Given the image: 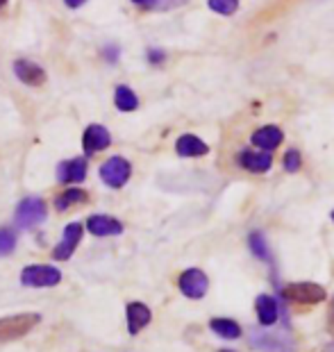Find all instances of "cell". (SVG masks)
<instances>
[{"label": "cell", "instance_id": "27", "mask_svg": "<svg viewBox=\"0 0 334 352\" xmlns=\"http://www.w3.org/2000/svg\"><path fill=\"white\" fill-rule=\"evenodd\" d=\"M146 59H148L151 64H155V66H157V64H164V62H166V52L162 50V48H148V50H146Z\"/></svg>", "mask_w": 334, "mask_h": 352}, {"label": "cell", "instance_id": "4", "mask_svg": "<svg viewBox=\"0 0 334 352\" xmlns=\"http://www.w3.org/2000/svg\"><path fill=\"white\" fill-rule=\"evenodd\" d=\"M46 216H48L46 202H43L41 198L30 196L16 205L14 223H16V228H21V230H32L34 226H39V223L46 221Z\"/></svg>", "mask_w": 334, "mask_h": 352}, {"label": "cell", "instance_id": "21", "mask_svg": "<svg viewBox=\"0 0 334 352\" xmlns=\"http://www.w3.org/2000/svg\"><path fill=\"white\" fill-rule=\"evenodd\" d=\"M132 3L139 5L141 10L164 12V10H175V7H182L184 3H189V0H132Z\"/></svg>", "mask_w": 334, "mask_h": 352}, {"label": "cell", "instance_id": "14", "mask_svg": "<svg viewBox=\"0 0 334 352\" xmlns=\"http://www.w3.org/2000/svg\"><path fill=\"white\" fill-rule=\"evenodd\" d=\"M273 164L271 153H255V151H241L239 153V166L250 170V173H266Z\"/></svg>", "mask_w": 334, "mask_h": 352}, {"label": "cell", "instance_id": "1", "mask_svg": "<svg viewBox=\"0 0 334 352\" xmlns=\"http://www.w3.org/2000/svg\"><path fill=\"white\" fill-rule=\"evenodd\" d=\"M250 341L252 346L264 350V352H293V339L291 334L285 332V329H271L269 327H259L255 332H250Z\"/></svg>", "mask_w": 334, "mask_h": 352}, {"label": "cell", "instance_id": "28", "mask_svg": "<svg viewBox=\"0 0 334 352\" xmlns=\"http://www.w3.org/2000/svg\"><path fill=\"white\" fill-rule=\"evenodd\" d=\"M87 0H64L66 7H71V10H78V7H82Z\"/></svg>", "mask_w": 334, "mask_h": 352}, {"label": "cell", "instance_id": "10", "mask_svg": "<svg viewBox=\"0 0 334 352\" xmlns=\"http://www.w3.org/2000/svg\"><path fill=\"white\" fill-rule=\"evenodd\" d=\"M111 146V134L105 125H89L85 134H82V148L87 155H96L100 151H107V148Z\"/></svg>", "mask_w": 334, "mask_h": 352}, {"label": "cell", "instance_id": "5", "mask_svg": "<svg viewBox=\"0 0 334 352\" xmlns=\"http://www.w3.org/2000/svg\"><path fill=\"white\" fill-rule=\"evenodd\" d=\"M132 175V164L125 157H109L100 166V179L111 189H121Z\"/></svg>", "mask_w": 334, "mask_h": 352}, {"label": "cell", "instance_id": "2", "mask_svg": "<svg viewBox=\"0 0 334 352\" xmlns=\"http://www.w3.org/2000/svg\"><path fill=\"white\" fill-rule=\"evenodd\" d=\"M62 282V271L50 264H32L21 271V284L30 289H48Z\"/></svg>", "mask_w": 334, "mask_h": 352}, {"label": "cell", "instance_id": "15", "mask_svg": "<svg viewBox=\"0 0 334 352\" xmlns=\"http://www.w3.org/2000/svg\"><path fill=\"white\" fill-rule=\"evenodd\" d=\"M282 130L276 125H266V127H259V130L252 134V146H257V148H262V151L266 153H271V151H276V148L282 144Z\"/></svg>", "mask_w": 334, "mask_h": 352}, {"label": "cell", "instance_id": "26", "mask_svg": "<svg viewBox=\"0 0 334 352\" xmlns=\"http://www.w3.org/2000/svg\"><path fill=\"white\" fill-rule=\"evenodd\" d=\"M100 55L107 64H116L118 59H121V48H118L116 43H107V46H102Z\"/></svg>", "mask_w": 334, "mask_h": 352}, {"label": "cell", "instance_id": "8", "mask_svg": "<svg viewBox=\"0 0 334 352\" xmlns=\"http://www.w3.org/2000/svg\"><path fill=\"white\" fill-rule=\"evenodd\" d=\"M82 234H85V226L82 223H69L64 228V234H62V241L55 245L53 250V259L57 261H66L71 259V254L76 252V248L82 241Z\"/></svg>", "mask_w": 334, "mask_h": 352}, {"label": "cell", "instance_id": "30", "mask_svg": "<svg viewBox=\"0 0 334 352\" xmlns=\"http://www.w3.org/2000/svg\"><path fill=\"white\" fill-rule=\"evenodd\" d=\"M7 3H10V0H0V10H3V7H5Z\"/></svg>", "mask_w": 334, "mask_h": 352}, {"label": "cell", "instance_id": "17", "mask_svg": "<svg viewBox=\"0 0 334 352\" xmlns=\"http://www.w3.org/2000/svg\"><path fill=\"white\" fill-rule=\"evenodd\" d=\"M255 309H257V318H259V323H262L264 327H269V325H276L278 323V316H280V311H278V302H276V298L273 296H259L257 298V302H255Z\"/></svg>", "mask_w": 334, "mask_h": 352}, {"label": "cell", "instance_id": "7", "mask_svg": "<svg viewBox=\"0 0 334 352\" xmlns=\"http://www.w3.org/2000/svg\"><path fill=\"white\" fill-rule=\"evenodd\" d=\"M177 287L191 300H200V298H205L207 289H210V280H207V275L200 268H189V271H184L180 275Z\"/></svg>", "mask_w": 334, "mask_h": 352}, {"label": "cell", "instance_id": "22", "mask_svg": "<svg viewBox=\"0 0 334 352\" xmlns=\"http://www.w3.org/2000/svg\"><path fill=\"white\" fill-rule=\"evenodd\" d=\"M248 245L252 254H255L257 259L262 261H271V252H269V245H266V239L259 234V232H252V234L248 236Z\"/></svg>", "mask_w": 334, "mask_h": 352}, {"label": "cell", "instance_id": "16", "mask_svg": "<svg viewBox=\"0 0 334 352\" xmlns=\"http://www.w3.org/2000/svg\"><path fill=\"white\" fill-rule=\"evenodd\" d=\"M175 151L180 157H203L210 153V146L203 139H198L196 134H182L175 144Z\"/></svg>", "mask_w": 334, "mask_h": 352}, {"label": "cell", "instance_id": "31", "mask_svg": "<svg viewBox=\"0 0 334 352\" xmlns=\"http://www.w3.org/2000/svg\"><path fill=\"white\" fill-rule=\"evenodd\" d=\"M223 352H230V350H223Z\"/></svg>", "mask_w": 334, "mask_h": 352}, {"label": "cell", "instance_id": "32", "mask_svg": "<svg viewBox=\"0 0 334 352\" xmlns=\"http://www.w3.org/2000/svg\"><path fill=\"white\" fill-rule=\"evenodd\" d=\"M332 219H334V214H332Z\"/></svg>", "mask_w": 334, "mask_h": 352}, {"label": "cell", "instance_id": "13", "mask_svg": "<svg viewBox=\"0 0 334 352\" xmlns=\"http://www.w3.org/2000/svg\"><path fill=\"white\" fill-rule=\"evenodd\" d=\"M125 320H128V332L139 334L153 320V314L144 302H130L125 307Z\"/></svg>", "mask_w": 334, "mask_h": 352}, {"label": "cell", "instance_id": "6", "mask_svg": "<svg viewBox=\"0 0 334 352\" xmlns=\"http://www.w3.org/2000/svg\"><path fill=\"white\" fill-rule=\"evenodd\" d=\"M282 294L287 298H291L293 302H300V305H318L325 300V289L321 284H314V282H296V284H289L287 289H282Z\"/></svg>", "mask_w": 334, "mask_h": 352}, {"label": "cell", "instance_id": "12", "mask_svg": "<svg viewBox=\"0 0 334 352\" xmlns=\"http://www.w3.org/2000/svg\"><path fill=\"white\" fill-rule=\"evenodd\" d=\"M87 230L93 236H116L123 234V223L107 214H93L87 219Z\"/></svg>", "mask_w": 334, "mask_h": 352}, {"label": "cell", "instance_id": "24", "mask_svg": "<svg viewBox=\"0 0 334 352\" xmlns=\"http://www.w3.org/2000/svg\"><path fill=\"white\" fill-rule=\"evenodd\" d=\"M207 7L221 16H232L239 10V0H207Z\"/></svg>", "mask_w": 334, "mask_h": 352}, {"label": "cell", "instance_id": "11", "mask_svg": "<svg viewBox=\"0 0 334 352\" xmlns=\"http://www.w3.org/2000/svg\"><path fill=\"white\" fill-rule=\"evenodd\" d=\"M14 76L27 87H43L48 80L46 71H43L39 64L30 62V59H16V62H14Z\"/></svg>", "mask_w": 334, "mask_h": 352}, {"label": "cell", "instance_id": "29", "mask_svg": "<svg viewBox=\"0 0 334 352\" xmlns=\"http://www.w3.org/2000/svg\"><path fill=\"white\" fill-rule=\"evenodd\" d=\"M323 352H334V343H330V346H325V350Z\"/></svg>", "mask_w": 334, "mask_h": 352}, {"label": "cell", "instance_id": "20", "mask_svg": "<svg viewBox=\"0 0 334 352\" xmlns=\"http://www.w3.org/2000/svg\"><path fill=\"white\" fill-rule=\"evenodd\" d=\"M210 327H212L214 334L223 336V339H239L241 336L239 323H236V320H230V318H214L210 323Z\"/></svg>", "mask_w": 334, "mask_h": 352}, {"label": "cell", "instance_id": "3", "mask_svg": "<svg viewBox=\"0 0 334 352\" xmlns=\"http://www.w3.org/2000/svg\"><path fill=\"white\" fill-rule=\"evenodd\" d=\"M39 320H41L39 314H16V316L0 318V343L16 341L21 336H25L39 325Z\"/></svg>", "mask_w": 334, "mask_h": 352}, {"label": "cell", "instance_id": "9", "mask_svg": "<svg viewBox=\"0 0 334 352\" xmlns=\"http://www.w3.org/2000/svg\"><path fill=\"white\" fill-rule=\"evenodd\" d=\"M87 160L85 157H73V160L57 164V182L59 184H80L87 179Z\"/></svg>", "mask_w": 334, "mask_h": 352}, {"label": "cell", "instance_id": "25", "mask_svg": "<svg viewBox=\"0 0 334 352\" xmlns=\"http://www.w3.org/2000/svg\"><path fill=\"white\" fill-rule=\"evenodd\" d=\"M285 170H289V173H296V170L300 168V164H302V160H300V153L298 151H289L287 155H285Z\"/></svg>", "mask_w": 334, "mask_h": 352}, {"label": "cell", "instance_id": "23", "mask_svg": "<svg viewBox=\"0 0 334 352\" xmlns=\"http://www.w3.org/2000/svg\"><path fill=\"white\" fill-rule=\"evenodd\" d=\"M16 241L19 236L12 228H0V257H7L16 250Z\"/></svg>", "mask_w": 334, "mask_h": 352}, {"label": "cell", "instance_id": "18", "mask_svg": "<svg viewBox=\"0 0 334 352\" xmlns=\"http://www.w3.org/2000/svg\"><path fill=\"white\" fill-rule=\"evenodd\" d=\"M89 196L85 189H66L64 193H59V196L55 198V209L57 212H66V209L76 207V205H82V202H87Z\"/></svg>", "mask_w": 334, "mask_h": 352}, {"label": "cell", "instance_id": "19", "mask_svg": "<svg viewBox=\"0 0 334 352\" xmlns=\"http://www.w3.org/2000/svg\"><path fill=\"white\" fill-rule=\"evenodd\" d=\"M114 104L118 111H135L139 107V98L130 87L121 85V87H116V91H114Z\"/></svg>", "mask_w": 334, "mask_h": 352}]
</instances>
